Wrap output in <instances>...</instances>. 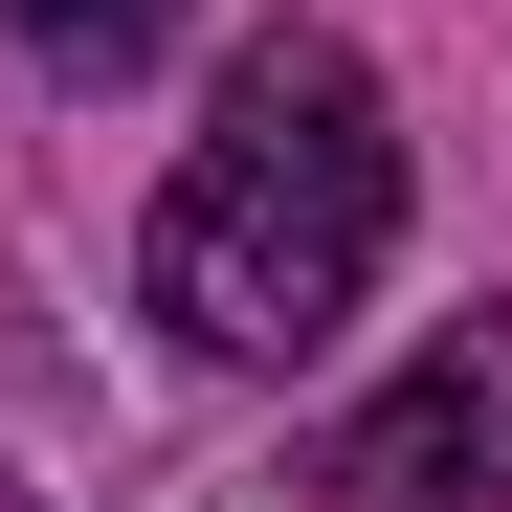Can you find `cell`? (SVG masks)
<instances>
[{
  "mask_svg": "<svg viewBox=\"0 0 512 512\" xmlns=\"http://www.w3.org/2000/svg\"><path fill=\"white\" fill-rule=\"evenodd\" d=\"M379 245H401V112H379V67L334 23H268L223 67V112L179 134V179H156L134 290H156L179 357L290 379V357H334V312L379 290Z\"/></svg>",
  "mask_w": 512,
  "mask_h": 512,
  "instance_id": "1",
  "label": "cell"
},
{
  "mask_svg": "<svg viewBox=\"0 0 512 512\" xmlns=\"http://www.w3.org/2000/svg\"><path fill=\"white\" fill-rule=\"evenodd\" d=\"M312 512H512V312H446L312 446Z\"/></svg>",
  "mask_w": 512,
  "mask_h": 512,
  "instance_id": "2",
  "label": "cell"
},
{
  "mask_svg": "<svg viewBox=\"0 0 512 512\" xmlns=\"http://www.w3.org/2000/svg\"><path fill=\"white\" fill-rule=\"evenodd\" d=\"M179 23H201V0H0V45H23V67H67V90H134Z\"/></svg>",
  "mask_w": 512,
  "mask_h": 512,
  "instance_id": "3",
  "label": "cell"
}]
</instances>
